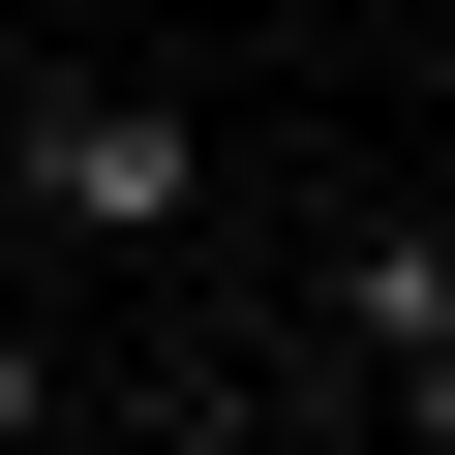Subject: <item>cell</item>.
<instances>
[{"mask_svg":"<svg viewBox=\"0 0 455 455\" xmlns=\"http://www.w3.org/2000/svg\"><path fill=\"white\" fill-rule=\"evenodd\" d=\"M0 212H61V243H182V212H212V122H182V92H31V122H0Z\"/></svg>","mask_w":455,"mask_h":455,"instance_id":"1","label":"cell"},{"mask_svg":"<svg viewBox=\"0 0 455 455\" xmlns=\"http://www.w3.org/2000/svg\"><path fill=\"white\" fill-rule=\"evenodd\" d=\"M334 334L364 364H455V212H364V243H334Z\"/></svg>","mask_w":455,"mask_h":455,"instance_id":"2","label":"cell"},{"mask_svg":"<svg viewBox=\"0 0 455 455\" xmlns=\"http://www.w3.org/2000/svg\"><path fill=\"white\" fill-rule=\"evenodd\" d=\"M31 425H61V364H31V334H0V455H31Z\"/></svg>","mask_w":455,"mask_h":455,"instance_id":"3","label":"cell"},{"mask_svg":"<svg viewBox=\"0 0 455 455\" xmlns=\"http://www.w3.org/2000/svg\"><path fill=\"white\" fill-rule=\"evenodd\" d=\"M395 425H425V455H455V364H395Z\"/></svg>","mask_w":455,"mask_h":455,"instance_id":"4","label":"cell"}]
</instances>
